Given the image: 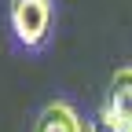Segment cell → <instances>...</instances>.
I'll return each instance as SVG.
<instances>
[{"instance_id": "7a4b0ae2", "label": "cell", "mask_w": 132, "mask_h": 132, "mask_svg": "<svg viewBox=\"0 0 132 132\" xmlns=\"http://www.w3.org/2000/svg\"><path fill=\"white\" fill-rule=\"evenodd\" d=\"M103 121L114 132H132V66H118L106 85Z\"/></svg>"}, {"instance_id": "6da1fadb", "label": "cell", "mask_w": 132, "mask_h": 132, "mask_svg": "<svg viewBox=\"0 0 132 132\" xmlns=\"http://www.w3.org/2000/svg\"><path fill=\"white\" fill-rule=\"evenodd\" d=\"M7 19L22 48H40L52 33V0H11Z\"/></svg>"}, {"instance_id": "3957f363", "label": "cell", "mask_w": 132, "mask_h": 132, "mask_svg": "<svg viewBox=\"0 0 132 132\" xmlns=\"http://www.w3.org/2000/svg\"><path fill=\"white\" fill-rule=\"evenodd\" d=\"M33 132H85V128H81L77 110H73L70 103H62V99H55V103H48V106L37 114Z\"/></svg>"}]
</instances>
